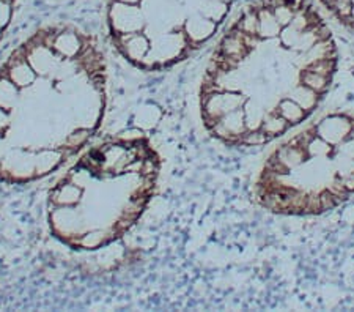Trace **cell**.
Masks as SVG:
<instances>
[{
    "instance_id": "6da1fadb",
    "label": "cell",
    "mask_w": 354,
    "mask_h": 312,
    "mask_svg": "<svg viewBox=\"0 0 354 312\" xmlns=\"http://www.w3.org/2000/svg\"><path fill=\"white\" fill-rule=\"evenodd\" d=\"M106 60L73 24L41 27L0 66V180L30 183L77 155L106 111Z\"/></svg>"
},
{
    "instance_id": "7a4b0ae2",
    "label": "cell",
    "mask_w": 354,
    "mask_h": 312,
    "mask_svg": "<svg viewBox=\"0 0 354 312\" xmlns=\"http://www.w3.org/2000/svg\"><path fill=\"white\" fill-rule=\"evenodd\" d=\"M159 170L161 160L145 138L93 147L49 191L50 232L76 251L111 245L145 212Z\"/></svg>"
},
{
    "instance_id": "3957f363",
    "label": "cell",
    "mask_w": 354,
    "mask_h": 312,
    "mask_svg": "<svg viewBox=\"0 0 354 312\" xmlns=\"http://www.w3.org/2000/svg\"><path fill=\"white\" fill-rule=\"evenodd\" d=\"M16 2L18 0H0V42H2L8 27L11 26V21H13Z\"/></svg>"
}]
</instances>
